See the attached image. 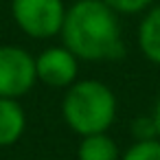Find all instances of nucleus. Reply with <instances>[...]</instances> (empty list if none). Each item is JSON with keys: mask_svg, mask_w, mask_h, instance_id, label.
Returning a JSON list of instances; mask_svg holds the SVG:
<instances>
[{"mask_svg": "<svg viewBox=\"0 0 160 160\" xmlns=\"http://www.w3.org/2000/svg\"><path fill=\"white\" fill-rule=\"evenodd\" d=\"M121 160H160V140H136Z\"/></svg>", "mask_w": 160, "mask_h": 160, "instance_id": "nucleus-9", "label": "nucleus"}, {"mask_svg": "<svg viewBox=\"0 0 160 160\" xmlns=\"http://www.w3.org/2000/svg\"><path fill=\"white\" fill-rule=\"evenodd\" d=\"M27 116L18 99H0V147H11L20 140Z\"/></svg>", "mask_w": 160, "mask_h": 160, "instance_id": "nucleus-6", "label": "nucleus"}, {"mask_svg": "<svg viewBox=\"0 0 160 160\" xmlns=\"http://www.w3.org/2000/svg\"><path fill=\"white\" fill-rule=\"evenodd\" d=\"M11 13L22 33L35 40H46L62 33L66 7L62 0H13Z\"/></svg>", "mask_w": 160, "mask_h": 160, "instance_id": "nucleus-3", "label": "nucleus"}, {"mask_svg": "<svg viewBox=\"0 0 160 160\" xmlns=\"http://www.w3.org/2000/svg\"><path fill=\"white\" fill-rule=\"evenodd\" d=\"M38 79L53 88H70L75 83L79 64L66 46H53L35 57Z\"/></svg>", "mask_w": 160, "mask_h": 160, "instance_id": "nucleus-5", "label": "nucleus"}, {"mask_svg": "<svg viewBox=\"0 0 160 160\" xmlns=\"http://www.w3.org/2000/svg\"><path fill=\"white\" fill-rule=\"evenodd\" d=\"M35 81V57L20 46H0V99H20Z\"/></svg>", "mask_w": 160, "mask_h": 160, "instance_id": "nucleus-4", "label": "nucleus"}, {"mask_svg": "<svg viewBox=\"0 0 160 160\" xmlns=\"http://www.w3.org/2000/svg\"><path fill=\"white\" fill-rule=\"evenodd\" d=\"M132 132H134L136 140H153V138H158L153 116H151V118H136V121H134Z\"/></svg>", "mask_w": 160, "mask_h": 160, "instance_id": "nucleus-11", "label": "nucleus"}, {"mask_svg": "<svg viewBox=\"0 0 160 160\" xmlns=\"http://www.w3.org/2000/svg\"><path fill=\"white\" fill-rule=\"evenodd\" d=\"M105 5H110L116 13H138L147 9L153 0H103Z\"/></svg>", "mask_w": 160, "mask_h": 160, "instance_id": "nucleus-10", "label": "nucleus"}, {"mask_svg": "<svg viewBox=\"0 0 160 160\" xmlns=\"http://www.w3.org/2000/svg\"><path fill=\"white\" fill-rule=\"evenodd\" d=\"M153 123H156V132H158V140H160V99L156 103V112H153Z\"/></svg>", "mask_w": 160, "mask_h": 160, "instance_id": "nucleus-12", "label": "nucleus"}, {"mask_svg": "<svg viewBox=\"0 0 160 160\" xmlns=\"http://www.w3.org/2000/svg\"><path fill=\"white\" fill-rule=\"evenodd\" d=\"M77 160H121V158L116 142L108 134H92L83 136L77 149Z\"/></svg>", "mask_w": 160, "mask_h": 160, "instance_id": "nucleus-8", "label": "nucleus"}, {"mask_svg": "<svg viewBox=\"0 0 160 160\" xmlns=\"http://www.w3.org/2000/svg\"><path fill=\"white\" fill-rule=\"evenodd\" d=\"M62 114L68 127L81 136L105 134L116 116V97L97 79L77 81L66 90Z\"/></svg>", "mask_w": 160, "mask_h": 160, "instance_id": "nucleus-2", "label": "nucleus"}, {"mask_svg": "<svg viewBox=\"0 0 160 160\" xmlns=\"http://www.w3.org/2000/svg\"><path fill=\"white\" fill-rule=\"evenodd\" d=\"M64 46L83 62L118 59L125 55L116 11L103 0H77L62 24Z\"/></svg>", "mask_w": 160, "mask_h": 160, "instance_id": "nucleus-1", "label": "nucleus"}, {"mask_svg": "<svg viewBox=\"0 0 160 160\" xmlns=\"http://www.w3.org/2000/svg\"><path fill=\"white\" fill-rule=\"evenodd\" d=\"M138 46L149 62L160 64V5L142 18L138 27Z\"/></svg>", "mask_w": 160, "mask_h": 160, "instance_id": "nucleus-7", "label": "nucleus"}]
</instances>
